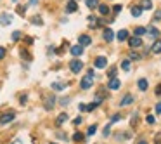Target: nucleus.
Instances as JSON below:
<instances>
[{
	"mask_svg": "<svg viewBox=\"0 0 161 144\" xmlns=\"http://www.w3.org/2000/svg\"><path fill=\"white\" fill-rule=\"evenodd\" d=\"M24 12H26V7H24V5H19V7H17V14L24 16Z\"/></svg>",
	"mask_w": 161,
	"mask_h": 144,
	"instance_id": "31",
	"label": "nucleus"
},
{
	"mask_svg": "<svg viewBox=\"0 0 161 144\" xmlns=\"http://www.w3.org/2000/svg\"><path fill=\"white\" fill-rule=\"evenodd\" d=\"M21 38V31H14L12 33V40H19Z\"/></svg>",
	"mask_w": 161,
	"mask_h": 144,
	"instance_id": "34",
	"label": "nucleus"
},
{
	"mask_svg": "<svg viewBox=\"0 0 161 144\" xmlns=\"http://www.w3.org/2000/svg\"><path fill=\"white\" fill-rule=\"evenodd\" d=\"M137 85H139V89H140V90H147V85H149V83H147V80H146V78H140Z\"/></svg>",
	"mask_w": 161,
	"mask_h": 144,
	"instance_id": "17",
	"label": "nucleus"
},
{
	"mask_svg": "<svg viewBox=\"0 0 161 144\" xmlns=\"http://www.w3.org/2000/svg\"><path fill=\"white\" fill-rule=\"evenodd\" d=\"M156 143H161V134H156Z\"/></svg>",
	"mask_w": 161,
	"mask_h": 144,
	"instance_id": "45",
	"label": "nucleus"
},
{
	"mask_svg": "<svg viewBox=\"0 0 161 144\" xmlns=\"http://www.w3.org/2000/svg\"><path fill=\"white\" fill-rule=\"evenodd\" d=\"M99 104H101V103H97V101H94L92 104H88V106H87V110H85V111H94V110H95V108H97Z\"/></svg>",
	"mask_w": 161,
	"mask_h": 144,
	"instance_id": "26",
	"label": "nucleus"
},
{
	"mask_svg": "<svg viewBox=\"0 0 161 144\" xmlns=\"http://www.w3.org/2000/svg\"><path fill=\"white\" fill-rule=\"evenodd\" d=\"M142 9H147V10L153 9V2H151V0H144V2H142Z\"/></svg>",
	"mask_w": 161,
	"mask_h": 144,
	"instance_id": "23",
	"label": "nucleus"
},
{
	"mask_svg": "<svg viewBox=\"0 0 161 144\" xmlns=\"http://www.w3.org/2000/svg\"><path fill=\"white\" fill-rule=\"evenodd\" d=\"M153 19H154V21H161V9L154 12V17H153Z\"/></svg>",
	"mask_w": 161,
	"mask_h": 144,
	"instance_id": "33",
	"label": "nucleus"
},
{
	"mask_svg": "<svg viewBox=\"0 0 161 144\" xmlns=\"http://www.w3.org/2000/svg\"><path fill=\"white\" fill-rule=\"evenodd\" d=\"M3 56H5V49L0 47V59H3Z\"/></svg>",
	"mask_w": 161,
	"mask_h": 144,
	"instance_id": "39",
	"label": "nucleus"
},
{
	"mask_svg": "<svg viewBox=\"0 0 161 144\" xmlns=\"http://www.w3.org/2000/svg\"><path fill=\"white\" fill-rule=\"evenodd\" d=\"M156 96H161V85L156 87Z\"/></svg>",
	"mask_w": 161,
	"mask_h": 144,
	"instance_id": "44",
	"label": "nucleus"
},
{
	"mask_svg": "<svg viewBox=\"0 0 161 144\" xmlns=\"http://www.w3.org/2000/svg\"><path fill=\"white\" fill-rule=\"evenodd\" d=\"M21 56H23V57H24V59H31V57H29V54H28V52H26V50H23V52H21Z\"/></svg>",
	"mask_w": 161,
	"mask_h": 144,
	"instance_id": "37",
	"label": "nucleus"
},
{
	"mask_svg": "<svg viewBox=\"0 0 161 144\" xmlns=\"http://www.w3.org/2000/svg\"><path fill=\"white\" fill-rule=\"evenodd\" d=\"M68 103H69V99H68V97H66V99H61V104H62V106H66Z\"/></svg>",
	"mask_w": 161,
	"mask_h": 144,
	"instance_id": "41",
	"label": "nucleus"
},
{
	"mask_svg": "<svg viewBox=\"0 0 161 144\" xmlns=\"http://www.w3.org/2000/svg\"><path fill=\"white\" fill-rule=\"evenodd\" d=\"M10 21H12V16H10V14H2V16H0V24H2V26L10 24Z\"/></svg>",
	"mask_w": 161,
	"mask_h": 144,
	"instance_id": "8",
	"label": "nucleus"
},
{
	"mask_svg": "<svg viewBox=\"0 0 161 144\" xmlns=\"http://www.w3.org/2000/svg\"><path fill=\"white\" fill-rule=\"evenodd\" d=\"M31 23H33V24H38V26H40V24H43L42 17H38V16H33V17H31Z\"/></svg>",
	"mask_w": 161,
	"mask_h": 144,
	"instance_id": "24",
	"label": "nucleus"
},
{
	"mask_svg": "<svg viewBox=\"0 0 161 144\" xmlns=\"http://www.w3.org/2000/svg\"><path fill=\"white\" fill-rule=\"evenodd\" d=\"M116 37H118V40H120V42H125V40L128 38V31H127V30H121V31H118V35H116Z\"/></svg>",
	"mask_w": 161,
	"mask_h": 144,
	"instance_id": "14",
	"label": "nucleus"
},
{
	"mask_svg": "<svg viewBox=\"0 0 161 144\" xmlns=\"http://www.w3.org/2000/svg\"><path fill=\"white\" fill-rule=\"evenodd\" d=\"M118 120H121V115H113V118H111V122L114 123V122H118Z\"/></svg>",
	"mask_w": 161,
	"mask_h": 144,
	"instance_id": "35",
	"label": "nucleus"
},
{
	"mask_svg": "<svg viewBox=\"0 0 161 144\" xmlns=\"http://www.w3.org/2000/svg\"><path fill=\"white\" fill-rule=\"evenodd\" d=\"M78 42H80V45L85 47V45H90V43H92V38L87 37V35H80V37H78Z\"/></svg>",
	"mask_w": 161,
	"mask_h": 144,
	"instance_id": "9",
	"label": "nucleus"
},
{
	"mask_svg": "<svg viewBox=\"0 0 161 144\" xmlns=\"http://www.w3.org/2000/svg\"><path fill=\"white\" fill-rule=\"evenodd\" d=\"M14 116H16V115H14V111H9V113H5V115H2V116H0V123H2V125H5V123L12 122V120H14Z\"/></svg>",
	"mask_w": 161,
	"mask_h": 144,
	"instance_id": "4",
	"label": "nucleus"
},
{
	"mask_svg": "<svg viewBox=\"0 0 161 144\" xmlns=\"http://www.w3.org/2000/svg\"><path fill=\"white\" fill-rule=\"evenodd\" d=\"M71 54H73L75 57L82 56V54H83V45H80V43H78V45H73V47H71Z\"/></svg>",
	"mask_w": 161,
	"mask_h": 144,
	"instance_id": "7",
	"label": "nucleus"
},
{
	"mask_svg": "<svg viewBox=\"0 0 161 144\" xmlns=\"http://www.w3.org/2000/svg\"><path fill=\"white\" fill-rule=\"evenodd\" d=\"M147 33H149V37H151V38H158L160 30H158V28H154V26H149V28H147Z\"/></svg>",
	"mask_w": 161,
	"mask_h": 144,
	"instance_id": "12",
	"label": "nucleus"
},
{
	"mask_svg": "<svg viewBox=\"0 0 161 144\" xmlns=\"http://www.w3.org/2000/svg\"><path fill=\"white\" fill-rule=\"evenodd\" d=\"M66 10H68V12H76V10H78V3H76L75 0H69L68 5H66Z\"/></svg>",
	"mask_w": 161,
	"mask_h": 144,
	"instance_id": "10",
	"label": "nucleus"
},
{
	"mask_svg": "<svg viewBox=\"0 0 161 144\" xmlns=\"http://www.w3.org/2000/svg\"><path fill=\"white\" fill-rule=\"evenodd\" d=\"M121 9H123V5H114V9H113V10L118 14V12H121Z\"/></svg>",
	"mask_w": 161,
	"mask_h": 144,
	"instance_id": "36",
	"label": "nucleus"
},
{
	"mask_svg": "<svg viewBox=\"0 0 161 144\" xmlns=\"http://www.w3.org/2000/svg\"><path fill=\"white\" fill-rule=\"evenodd\" d=\"M128 43H130V47H132V49H137V47H140V45H142V40H140V37L134 35V37H130V38H128Z\"/></svg>",
	"mask_w": 161,
	"mask_h": 144,
	"instance_id": "3",
	"label": "nucleus"
},
{
	"mask_svg": "<svg viewBox=\"0 0 161 144\" xmlns=\"http://www.w3.org/2000/svg\"><path fill=\"white\" fill-rule=\"evenodd\" d=\"M92 83H94V71L90 70L83 78H82V83H80V87L83 89V90H88L90 87H92Z\"/></svg>",
	"mask_w": 161,
	"mask_h": 144,
	"instance_id": "1",
	"label": "nucleus"
},
{
	"mask_svg": "<svg viewBox=\"0 0 161 144\" xmlns=\"http://www.w3.org/2000/svg\"><path fill=\"white\" fill-rule=\"evenodd\" d=\"M114 75H116V66H113V68L109 70V73H108V76H109V78H113Z\"/></svg>",
	"mask_w": 161,
	"mask_h": 144,
	"instance_id": "32",
	"label": "nucleus"
},
{
	"mask_svg": "<svg viewBox=\"0 0 161 144\" xmlns=\"http://www.w3.org/2000/svg\"><path fill=\"white\" fill-rule=\"evenodd\" d=\"M82 68H83V63H82V61H78V59H73V61L69 63V70H71L73 73H80V71H82Z\"/></svg>",
	"mask_w": 161,
	"mask_h": 144,
	"instance_id": "2",
	"label": "nucleus"
},
{
	"mask_svg": "<svg viewBox=\"0 0 161 144\" xmlns=\"http://www.w3.org/2000/svg\"><path fill=\"white\" fill-rule=\"evenodd\" d=\"M146 33H147V30L142 28V26H139V28L134 30V35H137V37H142V35H146Z\"/></svg>",
	"mask_w": 161,
	"mask_h": 144,
	"instance_id": "16",
	"label": "nucleus"
},
{
	"mask_svg": "<svg viewBox=\"0 0 161 144\" xmlns=\"http://www.w3.org/2000/svg\"><path fill=\"white\" fill-rule=\"evenodd\" d=\"M94 64H95V68H101V70H102V68H106V66H108V59H106L104 56H101V57H97V59H95V63H94Z\"/></svg>",
	"mask_w": 161,
	"mask_h": 144,
	"instance_id": "6",
	"label": "nucleus"
},
{
	"mask_svg": "<svg viewBox=\"0 0 161 144\" xmlns=\"http://www.w3.org/2000/svg\"><path fill=\"white\" fill-rule=\"evenodd\" d=\"M73 123H75V125H80V123H82V118H80V116H78V118H75V122H73Z\"/></svg>",
	"mask_w": 161,
	"mask_h": 144,
	"instance_id": "42",
	"label": "nucleus"
},
{
	"mask_svg": "<svg viewBox=\"0 0 161 144\" xmlns=\"http://www.w3.org/2000/svg\"><path fill=\"white\" fill-rule=\"evenodd\" d=\"M128 59H130V61H139V59H140V54H137V52H134V50H132Z\"/></svg>",
	"mask_w": 161,
	"mask_h": 144,
	"instance_id": "25",
	"label": "nucleus"
},
{
	"mask_svg": "<svg viewBox=\"0 0 161 144\" xmlns=\"http://www.w3.org/2000/svg\"><path fill=\"white\" fill-rule=\"evenodd\" d=\"M97 7H99V12H101L102 16H108V14H109V7H108V5H97Z\"/></svg>",
	"mask_w": 161,
	"mask_h": 144,
	"instance_id": "21",
	"label": "nucleus"
},
{
	"mask_svg": "<svg viewBox=\"0 0 161 144\" xmlns=\"http://www.w3.org/2000/svg\"><path fill=\"white\" fill-rule=\"evenodd\" d=\"M95 130H97V125H90V127H88V130H87V136H94V134H95Z\"/></svg>",
	"mask_w": 161,
	"mask_h": 144,
	"instance_id": "28",
	"label": "nucleus"
},
{
	"mask_svg": "<svg viewBox=\"0 0 161 144\" xmlns=\"http://www.w3.org/2000/svg\"><path fill=\"white\" fill-rule=\"evenodd\" d=\"M140 14H142V7L134 5V7H132V16H134V17H139Z\"/></svg>",
	"mask_w": 161,
	"mask_h": 144,
	"instance_id": "15",
	"label": "nucleus"
},
{
	"mask_svg": "<svg viewBox=\"0 0 161 144\" xmlns=\"http://www.w3.org/2000/svg\"><path fill=\"white\" fill-rule=\"evenodd\" d=\"M113 37H114V35H113V30L106 28V30H104V40H106V42H111V40H113Z\"/></svg>",
	"mask_w": 161,
	"mask_h": 144,
	"instance_id": "13",
	"label": "nucleus"
},
{
	"mask_svg": "<svg viewBox=\"0 0 161 144\" xmlns=\"http://www.w3.org/2000/svg\"><path fill=\"white\" fill-rule=\"evenodd\" d=\"M109 134H111V132H109V127H106V129H104V137H108Z\"/></svg>",
	"mask_w": 161,
	"mask_h": 144,
	"instance_id": "43",
	"label": "nucleus"
},
{
	"mask_svg": "<svg viewBox=\"0 0 161 144\" xmlns=\"http://www.w3.org/2000/svg\"><path fill=\"white\" fill-rule=\"evenodd\" d=\"M38 0H29V5H33V3H36Z\"/></svg>",
	"mask_w": 161,
	"mask_h": 144,
	"instance_id": "46",
	"label": "nucleus"
},
{
	"mask_svg": "<svg viewBox=\"0 0 161 144\" xmlns=\"http://www.w3.org/2000/svg\"><path fill=\"white\" fill-rule=\"evenodd\" d=\"M132 103H134V96H132V94H127V96L121 99L120 104H121V106H128V104H132Z\"/></svg>",
	"mask_w": 161,
	"mask_h": 144,
	"instance_id": "11",
	"label": "nucleus"
},
{
	"mask_svg": "<svg viewBox=\"0 0 161 144\" xmlns=\"http://www.w3.org/2000/svg\"><path fill=\"white\" fill-rule=\"evenodd\" d=\"M66 120H68V115H66V113H61V115L57 116V120H55V123H57V125H62V123H64Z\"/></svg>",
	"mask_w": 161,
	"mask_h": 144,
	"instance_id": "18",
	"label": "nucleus"
},
{
	"mask_svg": "<svg viewBox=\"0 0 161 144\" xmlns=\"http://www.w3.org/2000/svg\"><path fill=\"white\" fill-rule=\"evenodd\" d=\"M146 120H147V123H151V125H153V123H154V116H147V118H146Z\"/></svg>",
	"mask_w": 161,
	"mask_h": 144,
	"instance_id": "38",
	"label": "nucleus"
},
{
	"mask_svg": "<svg viewBox=\"0 0 161 144\" xmlns=\"http://www.w3.org/2000/svg\"><path fill=\"white\" fill-rule=\"evenodd\" d=\"M73 141H76V143H78V141H83V134H80V132H76V134L73 136Z\"/></svg>",
	"mask_w": 161,
	"mask_h": 144,
	"instance_id": "30",
	"label": "nucleus"
},
{
	"mask_svg": "<svg viewBox=\"0 0 161 144\" xmlns=\"http://www.w3.org/2000/svg\"><path fill=\"white\" fill-rule=\"evenodd\" d=\"M54 101H55V99H54L52 96L47 97V106H45V108H47V110H52V108H54Z\"/></svg>",
	"mask_w": 161,
	"mask_h": 144,
	"instance_id": "22",
	"label": "nucleus"
},
{
	"mask_svg": "<svg viewBox=\"0 0 161 144\" xmlns=\"http://www.w3.org/2000/svg\"><path fill=\"white\" fill-rule=\"evenodd\" d=\"M153 52H154V54H161V40H156V42H154Z\"/></svg>",
	"mask_w": 161,
	"mask_h": 144,
	"instance_id": "19",
	"label": "nucleus"
},
{
	"mask_svg": "<svg viewBox=\"0 0 161 144\" xmlns=\"http://www.w3.org/2000/svg\"><path fill=\"white\" fill-rule=\"evenodd\" d=\"M52 89L54 90H62L64 89V83H52Z\"/></svg>",
	"mask_w": 161,
	"mask_h": 144,
	"instance_id": "29",
	"label": "nucleus"
},
{
	"mask_svg": "<svg viewBox=\"0 0 161 144\" xmlns=\"http://www.w3.org/2000/svg\"><path fill=\"white\" fill-rule=\"evenodd\" d=\"M121 68H123L125 71H128V70H130V59H125V61L121 63Z\"/></svg>",
	"mask_w": 161,
	"mask_h": 144,
	"instance_id": "27",
	"label": "nucleus"
},
{
	"mask_svg": "<svg viewBox=\"0 0 161 144\" xmlns=\"http://www.w3.org/2000/svg\"><path fill=\"white\" fill-rule=\"evenodd\" d=\"M120 87H121V82H120L118 78H114V76L109 78V85H108V89H111V90H118Z\"/></svg>",
	"mask_w": 161,
	"mask_h": 144,
	"instance_id": "5",
	"label": "nucleus"
},
{
	"mask_svg": "<svg viewBox=\"0 0 161 144\" xmlns=\"http://www.w3.org/2000/svg\"><path fill=\"white\" fill-rule=\"evenodd\" d=\"M156 113H158V115H161V103H158V104H156Z\"/></svg>",
	"mask_w": 161,
	"mask_h": 144,
	"instance_id": "40",
	"label": "nucleus"
},
{
	"mask_svg": "<svg viewBox=\"0 0 161 144\" xmlns=\"http://www.w3.org/2000/svg\"><path fill=\"white\" fill-rule=\"evenodd\" d=\"M85 3H87L88 9H95L99 5V0H85Z\"/></svg>",
	"mask_w": 161,
	"mask_h": 144,
	"instance_id": "20",
	"label": "nucleus"
}]
</instances>
